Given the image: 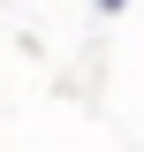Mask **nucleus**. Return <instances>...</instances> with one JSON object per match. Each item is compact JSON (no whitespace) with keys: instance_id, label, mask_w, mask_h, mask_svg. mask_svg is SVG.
<instances>
[{"instance_id":"nucleus-1","label":"nucleus","mask_w":144,"mask_h":152,"mask_svg":"<svg viewBox=\"0 0 144 152\" xmlns=\"http://www.w3.org/2000/svg\"><path fill=\"white\" fill-rule=\"evenodd\" d=\"M99 8H121V0H99Z\"/></svg>"}]
</instances>
